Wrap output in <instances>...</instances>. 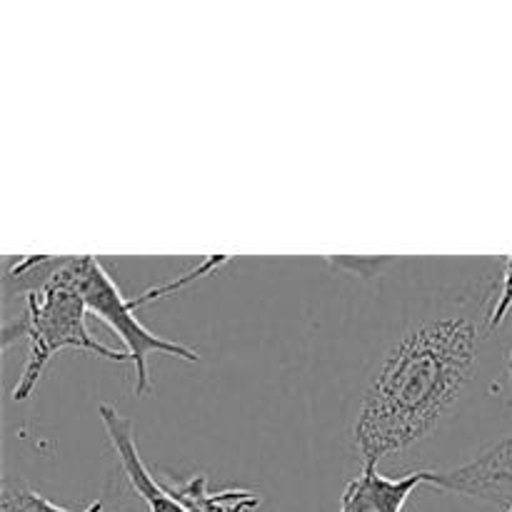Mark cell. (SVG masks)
<instances>
[{
  "label": "cell",
  "mask_w": 512,
  "mask_h": 512,
  "mask_svg": "<svg viewBox=\"0 0 512 512\" xmlns=\"http://www.w3.org/2000/svg\"><path fill=\"white\" fill-rule=\"evenodd\" d=\"M498 280L410 315L360 390L350 445L363 465L408 458L455 420L478 385Z\"/></svg>",
  "instance_id": "1"
},
{
  "label": "cell",
  "mask_w": 512,
  "mask_h": 512,
  "mask_svg": "<svg viewBox=\"0 0 512 512\" xmlns=\"http://www.w3.org/2000/svg\"><path fill=\"white\" fill-rule=\"evenodd\" d=\"M3 298H23V318L5 320L3 348L28 340V358L13 388V400H28L50 360L63 350H80L110 363H130L120 348L100 343L88 328V305L75 283L70 255H23L5 268Z\"/></svg>",
  "instance_id": "2"
},
{
  "label": "cell",
  "mask_w": 512,
  "mask_h": 512,
  "mask_svg": "<svg viewBox=\"0 0 512 512\" xmlns=\"http://www.w3.org/2000/svg\"><path fill=\"white\" fill-rule=\"evenodd\" d=\"M228 260V255H210V258H205L198 268H193L183 278H175L165 285H155V288L145 290L138 298H125L118 285H115V280L110 278L108 270H105V265L100 263V258H95V255H70L75 283H78L80 293H83L90 315L108 325L118 335L120 343H123L125 353L130 355V365L135 368V395L138 398H145L150 393V355L160 353L185 360V363H198L200 353H195L188 345L155 335L153 330L140 323L135 310L143 308L150 300H160L165 295L178 293V290L188 288L195 280H203L205 275L223 268Z\"/></svg>",
  "instance_id": "3"
},
{
  "label": "cell",
  "mask_w": 512,
  "mask_h": 512,
  "mask_svg": "<svg viewBox=\"0 0 512 512\" xmlns=\"http://www.w3.org/2000/svg\"><path fill=\"white\" fill-rule=\"evenodd\" d=\"M425 485L493 505L500 512H512V435L480 450L468 463L450 470H430Z\"/></svg>",
  "instance_id": "4"
},
{
  "label": "cell",
  "mask_w": 512,
  "mask_h": 512,
  "mask_svg": "<svg viewBox=\"0 0 512 512\" xmlns=\"http://www.w3.org/2000/svg\"><path fill=\"white\" fill-rule=\"evenodd\" d=\"M100 423H103L105 433H108L110 445H113L115 455H118V465L123 468V473L128 475L130 485L138 493V498L143 500L148 512H190L168 490V485L160 483L153 473L148 470V465L140 458V450L135 445V425L133 420L120 415L113 405L103 403L98 408Z\"/></svg>",
  "instance_id": "5"
},
{
  "label": "cell",
  "mask_w": 512,
  "mask_h": 512,
  "mask_svg": "<svg viewBox=\"0 0 512 512\" xmlns=\"http://www.w3.org/2000/svg\"><path fill=\"white\" fill-rule=\"evenodd\" d=\"M428 468L403 475H383L378 465H363L360 475L348 480L340 498V512H403L418 485L428 483Z\"/></svg>",
  "instance_id": "6"
},
{
  "label": "cell",
  "mask_w": 512,
  "mask_h": 512,
  "mask_svg": "<svg viewBox=\"0 0 512 512\" xmlns=\"http://www.w3.org/2000/svg\"><path fill=\"white\" fill-rule=\"evenodd\" d=\"M170 493L180 500L190 512H253L260 508V498L240 488L210 490L205 475L193 478H170L165 480Z\"/></svg>",
  "instance_id": "7"
},
{
  "label": "cell",
  "mask_w": 512,
  "mask_h": 512,
  "mask_svg": "<svg viewBox=\"0 0 512 512\" xmlns=\"http://www.w3.org/2000/svg\"><path fill=\"white\" fill-rule=\"evenodd\" d=\"M0 512H100V500L90 503L85 510H68L38 495L23 480L5 478L0 488Z\"/></svg>",
  "instance_id": "8"
},
{
  "label": "cell",
  "mask_w": 512,
  "mask_h": 512,
  "mask_svg": "<svg viewBox=\"0 0 512 512\" xmlns=\"http://www.w3.org/2000/svg\"><path fill=\"white\" fill-rule=\"evenodd\" d=\"M100 512H148L143 500L138 498V493L130 485L128 475L123 473V468H115L113 473L105 480L103 495H100Z\"/></svg>",
  "instance_id": "9"
},
{
  "label": "cell",
  "mask_w": 512,
  "mask_h": 512,
  "mask_svg": "<svg viewBox=\"0 0 512 512\" xmlns=\"http://www.w3.org/2000/svg\"><path fill=\"white\" fill-rule=\"evenodd\" d=\"M512 313V255L503 258L500 263V275H498V293H495L493 310H490L488 328L490 333L500 328L505 323V318Z\"/></svg>",
  "instance_id": "10"
},
{
  "label": "cell",
  "mask_w": 512,
  "mask_h": 512,
  "mask_svg": "<svg viewBox=\"0 0 512 512\" xmlns=\"http://www.w3.org/2000/svg\"><path fill=\"white\" fill-rule=\"evenodd\" d=\"M505 375H508V380L512 383V340H510L508 350H505Z\"/></svg>",
  "instance_id": "11"
},
{
  "label": "cell",
  "mask_w": 512,
  "mask_h": 512,
  "mask_svg": "<svg viewBox=\"0 0 512 512\" xmlns=\"http://www.w3.org/2000/svg\"><path fill=\"white\" fill-rule=\"evenodd\" d=\"M510 408H512V400H510Z\"/></svg>",
  "instance_id": "12"
}]
</instances>
